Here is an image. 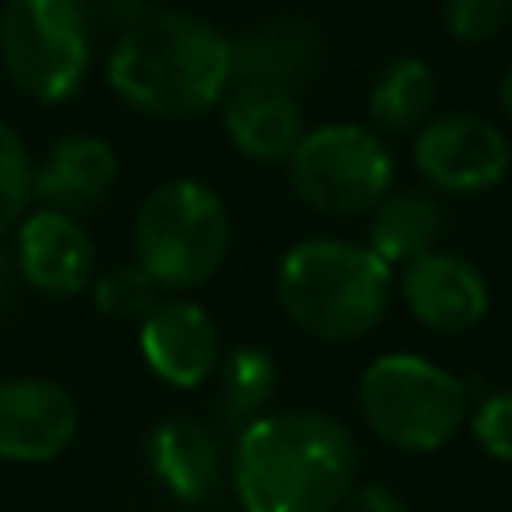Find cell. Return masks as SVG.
<instances>
[{"label":"cell","instance_id":"6da1fadb","mask_svg":"<svg viewBox=\"0 0 512 512\" xmlns=\"http://www.w3.org/2000/svg\"><path fill=\"white\" fill-rule=\"evenodd\" d=\"M112 96L152 120H196L232 92V36L180 8H148L108 48Z\"/></svg>","mask_w":512,"mask_h":512},{"label":"cell","instance_id":"7a4b0ae2","mask_svg":"<svg viewBox=\"0 0 512 512\" xmlns=\"http://www.w3.org/2000/svg\"><path fill=\"white\" fill-rule=\"evenodd\" d=\"M352 432L316 408L264 412L236 432L228 484L244 512H336L356 488Z\"/></svg>","mask_w":512,"mask_h":512},{"label":"cell","instance_id":"3957f363","mask_svg":"<svg viewBox=\"0 0 512 512\" xmlns=\"http://www.w3.org/2000/svg\"><path fill=\"white\" fill-rule=\"evenodd\" d=\"M272 284L276 304L300 332L324 344H348L384 324L396 272L364 240L304 236L284 248Z\"/></svg>","mask_w":512,"mask_h":512},{"label":"cell","instance_id":"277c9868","mask_svg":"<svg viewBox=\"0 0 512 512\" xmlns=\"http://www.w3.org/2000/svg\"><path fill=\"white\" fill-rule=\"evenodd\" d=\"M136 264L168 292L208 284L232 248V220L220 192L192 176L156 184L132 220Z\"/></svg>","mask_w":512,"mask_h":512},{"label":"cell","instance_id":"5b68a950","mask_svg":"<svg viewBox=\"0 0 512 512\" xmlns=\"http://www.w3.org/2000/svg\"><path fill=\"white\" fill-rule=\"evenodd\" d=\"M356 404L376 440L396 452H440L472 416L468 388L436 360L380 352L356 384Z\"/></svg>","mask_w":512,"mask_h":512},{"label":"cell","instance_id":"8992f818","mask_svg":"<svg viewBox=\"0 0 512 512\" xmlns=\"http://www.w3.org/2000/svg\"><path fill=\"white\" fill-rule=\"evenodd\" d=\"M0 64L36 104L80 92L92 64V12L84 0H4Z\"/></svg>","mask_w":512,"mask_h":512},{"label":"cell","instance_id":"52a82bcc","mask_svg":"<svg viewBox=\"0 0 512 512\" xmlns=\"http://www.w3.org/2000/svg\"><path fill=\"white\" fill-rule=\"evenodd\" d=\"M284 168L296 200L336 220L372 216V208L392 192L396 180L384 136L348 120L308 128Z\"/></svg>","mask_w":512,"mask_h":512},{"label":"cell","instance_id":"ba28073f","mask_svg":"<svg viewBox=\"0 0 512 512\" xmlns=\"http://www.w3.org/2000/svg\"><path fill=\"white\" fill-rule=\"evenodd\" d=\"M412 168L428 192L480 196L504 184L512 144L508 132L480 112H436L412 140Z\"/></svg>","mask_w":512,"mask_h":512},{"label":"cell","instance_id":"9c48e42d","mask_svg":"<svg viewBox=\"0 0 512 512\" xmlns=\"http://www.w3.org/2000/svg\"><path fill=\"white\" fill-rule=\"evenodd\" d=\"M140 356L168 388H200L224 360V336L212 312L188 296H164L140 320Z\"/></svg>","mask_w":512,"mask_h":512},{"label":"cell","instance_id":"30bf717a","mask_svg":"<svg viewBox=\"0 0 512 512\" xmlns=\"http://www.w3.org/2000/svg\"><path fill=\"white\" fill-rule=\"evenodd\" d=\"M80 432V408L72 392L44 376L0 380V460L48 464Z\"/></svg>","mask_w":512,"mask_h":512},{"label":"cell","instance_id":"8fae6325","mask_svg":"<svg viewBox=\"0 0 512 512\" xmlns=\"http://www.w3.org/2000/svg\"><path fill=\"white\" fill-rule=\"evenodd\" d=\"M396 292L408 316L432 332H468L488 316L492 292L484 272L460 252H428L396 272Z\"/></svg>","mask_w":512,"mask_h":512},{"label":"cell","instance_id":"7c38bea8","mask_svg":"<svg viewBox=\"0 0 512 512\" xmlns=\"http://www.w3.org/2000/svg\"><path fill=\"white\" fill-rule=\"evenodd\" d=\"M16 272L44 296H76L96 272V248L84 220L36 208L16 228Z\"/></svg>","mask_w":512,"mask_h":512},{"label":"cell","instance_id":"4fadbf2b","mask_svg":"<svg viewBox=\"0 0 512 512\" xmlns=\"http://www.w3.org/2000/svg\"><path fill=\"white\" fill-rule=\"evenodd\" d=\"M144 460L152 480L180 504H204L228 476L220 432L196 416H164L144 436Z\"/></svg>","mask_w":512,"mask_h":512},{"label":"cell","instance_id":"5bb4252c","mask_svg":"<svg viewBox=\"0 0 512 512\" xmlns=\"http://www.w3.org/2000/svg\"><path fill=\"white\" fill-rule=\"evenodd\" d=\"M116 176H120V160L104 136L68 132L36 164L32 196L40 208L80 220L108 200V192L116 188Z\"/></svg>","mask_w":512,"mask_h":512},{"label":"cell","instance_id":"9a60e30c","mask_svg":"<svg viewBox=\"0 0 512 512\" xmlns=\"http://www.w3.org/2000/svg\"><path fill=\"white\" fill-rule=\"evenodd\" d=\"M228 144L252 164H288L304 140V108L296 92L272 84H232L220 104Z\"/></svg>","mask_w":512,"mask_h":512},{"label":"cell","instance_id":"2e32d148","mask_svg":"<svg viewBox=\"0 0 512 512\" xmlns=\"http://www.w3.org/2000/svg\"><path fill=\"white\" fill-rule=\"evenodd\" d=\"M320 56V32L304 16H272L232 40V84H272L300 96Z\"/></svg>","mask_w":512,"mask_h":512},{"label":"cell","instance_id":"e0dca14e","mask_svg":"<svg viewBox=\"0 0 512 512\" xmlns=\"http://www.w3.org/2000/svg\"><path fill=\"white\" fill-rule=\"evenodd\" d=\"M448 228V212L440 204L436 192L428 188H404V192H388L372 216H368V248L392 268H408L412 260L428 256L440 248V236Z\"/></svg>","mask_w":512,"mask_h":512},{"label":"cell","instance_id":"ac0fdd59","mask_svg":"<svg viewBox=\"0 0 512 512\" xmlns=\"http://www.w3.org/2000/svg\"><path fill=\"white\" fill-rule=\"evenodd\" d=\"M436 72L424 56H392L368 84V120L376 132H420L436 112Z\"/></svg>","mask_w":512,"mask_h":512},{"label":"cell","instance_id":"d6986e66","mask_svg":"<svg viewBox=\"0 0 512 512\" xmlns=\"http://www.w3.org/2000/svg\"><path fill=\"white\" fill-rule=\"evenodd\" d=\"M216 412L224 428H248L272 408L280 372L268 348L260 344H232L224 348V360L216 368Z\"/></svg>","mask_w":512,"mask_h":512},{"label":"cell","instance_id":"ffe728a7","mask_svg":"<svg viewBox=\"0 0 512 512\" xmlns=\"http://www.w3.org/2000/svg\"><path fill=\"white\" fill-rule=\"evenodd\" d=\"M92 296H96V308L104 316H112V320H136L140 324L164 300V288L132 260V264H116V268L100 272Z\"/></svg>","mask_w":512,"mask_h":512},{"label":"cell","instance_id":"44dd1931","mask_svg":"<svg viewBox=\"0 0 512 512\" xmlns=\"http://www.w3.org/2000/svg\"><path fill=\"white\" fill-rule=\"evenodd\" d=\"M32 176H36V164L28 156V144L20 140V132L8 120H0V236L16 232L20 220L32 212L28 208L36 200Z\"/></svg>","mask_w":512,"mask_h":512},{"label":"cell","instance_id":"7402d4cb","mask_svg":"<svg viewBox=\"0 0 512 512\" xmlns=\"http://www.w3.org/2000/svg\"><path fill=\"white\" fill-rule=\"evenodd\" d=\"M512 20V0H440V24L456 44H488Z\"/></svg>","mask_w":512,"mask_h":512},{"label":"cell","instance_id":"603a6c76","mask_svg":"<svg viewBox=\"0 0 512 512\" xmlns=\"http://www.w3.org/2000/svg\"><path fill=\"white\" fill-rule=\"evenodd\" d=\"M468 432L476 436V444H480L492 460L512 464V388L488 392V396L472 408Z\"/></svg>","mask_w":512,"mask_h":512},{"label":"cell","instance_id":"cb8c5ba5","mask_svg":"<svg viewBox=\"0 0 512 512\" xmlns=\"http://www.w3.org/2000/svg\"><path fill=\"white\" fill-rule=\"evenodd\" d=\"M336 512H408L404 496L396 488H384V484H360L344 496V504Z\"/></svg>","mask_w":512,"mask_h":512},{"label":"cell","instance_id":"d4e9b609","mask_svg":"<svg viewBox=\"0 0 512 512\" xmlns=\"http://www.w3.org/2000/svg\"><path fill=\"white\" fill-rule=\"evenodd\" d=\"M16 280H20V272H16V256H8V252L0 248V304L12 296Z\"/></svg>","mask_w":512,"mask_h":512},{"label":"cell","instance_id":"484cf974","mask_svg":"<svg viewBox=\"0 0 512 512\" xmlns=\"http://www.w3.org/2000/svg\"><path fill=\"white\" fill-rule=\"evenodd\" d=\"M496 104H500L504 120L512 124V64L504 68V76H500V84H496Z\"/></svg>","mask_w":512,"mask_h":512}]
</instances>
